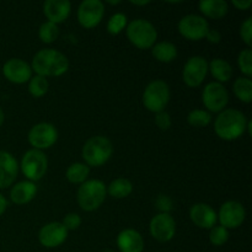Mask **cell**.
Segmentation results:
<instances>
[{
  "instance_id": "cell-1",
  "label": "cell",
  "mask_w": 252,
  "mask_h": 252,
  "mask_svg": "<svg viewBox=\"0 0 252 252\" xmlns=\"http://www.w3.org/2000/svg\"><path fill=\"white\" fill-rule=\"evenodd\" d=\"M31 68L36 75L43 78L61 76L68 71L69 61L62 52L53 48H46L34 54Z\"/></svg>"
},
{
  "instance_id": "cell-2",
  "label": "cell",
  "mask_w": 252,
  "mask_h": 252,
  "mask_svg": "<svg viewBox=\"0 0 252 252\" xmlns=\"http://www.w3.org/2000/svg\"><path fill=\"white\" fill-rule=\"evenodd\" d=\"M249 120L241 111L235 108L223 110L214 121V130L220 139L231 142L244 135Z\"/></svg>"
},
{
  "instance_id": "cell-3",
  "label": "cell",
  "mask_w": 252,
  "mask_h": 252,
  "mask_svg": "<svg viewBox=\"0 0 252 252\" xmlns=\"http://www.w3.org/2000/svg\"><path fill=\"white\" fill-rule=\"evenodd\" d=\"M113 153V145L108 138L103 135H95L89 138L84 144L81 155L89 167H98L110 160Z\"/></svg>"
},
{
  "instance_id": "cell-4",
  "label": "cell",
  "mask_w": 252,
  "mask_h": 252,
  "mask_svg": "<svg viewBox=\"0 0 252 252\" xmlns=\"http://www.w3.org/2000/svg\"><path fill=\"white\" fill-rule=\"evenodd\" d=\"M107 187L100 180H88L80 185L76 193L79 207L85 212H94L100 208L106 199Z\"/></svg>"
},
{
  "instance_id": "cell-5",
  "label": "cell",
  "mask_w": 252,
  "mask_h": 252,
  "mask_svg": "<svg viewBox=\"0 0 252 252\" xmlns=\"http://www.w3.org/2000/svg\"><path fill=\"white\" fill-rule=\"evenodd\" d=\"M126 33L134 47L139 49H149L158 39V31L154 25L144 19H137L127 24Z\"/></svg>"
},
{
  "instance_id": "cell-6",
  "label": "cell",
  "mask_w": 252,
  "mask_h": 252,
  "mask_svg": "<svg viewBox=\"0 0 252 252\" xmlns=\"http://www.w3.org/2000/svg\"><path fill=\"white\" fill-rule=\"evenodd\" d=\"M170 101V88L164 80L150 81L143 93V105L148 111L159 113L165 111Z\"/></svg>"
},
{
  "instance_id": "cell-7",
  "label": "cell",
  "mask_w": 252,
  "mask_h": 252,
  "mask_svg": "<svg viewBox=\"0 0 252 252\" xmlns=\"http://www.w3.org/2000/svg\"><path fill=\"white\" fill-rule=\"evenodd\" d=\"M48 169V159L41 150L31 149L26 152L21 160V171L31 182L39 181Z\"/></svg>"
},
{
  "instance_id": "cell-8",
  "label": "cell",
  "mask_w": 252,
  "mask_h": 252,
  "mask_svg": "<svg viewBox=\"0 0 252 252\" xmlns=\"http://www.w3.org/2000/svg\"><path fill=\"white\" fill-rule=\"evenodd\" d=\"M202 102L209 113H220L229 102L228 90L223 84L212 81L204 86Z\"/></svg>"
},
{
  "instance_id": "cell-9",
  "label": "cell",
  "mask_w": 252,
  "mask_h": 252,
  "mask_svg": "<svg viewBox=\"0 0 252 252\" xmlns=\"http://www.w3.org/2000/svg\"><path fill=\"white\" fill-rule=\"evenodd\" d=\"M58 140V130L52 123L41 122L34 125L29 132V143L36 150L53 147Z\"/></svg>"
},
{
  "instance_id": "cell-10",
  "label": "cell",
  "mask_w": 252,
  "mask_h": 252,
  "mask_svg": "<svg viewBox=\"0 0 252 252\" xmlns=\"http://www.w3.org/2000/svg\"><path fill=\"white\" fill-rule=\"evenodd\" d=\"M177 29L180 34L189 41H201L208 32L209 24L203 16L189 14L180 20Z\"/></svg>"
},
{
  "instance_id": "cell-11",
  "label": "cell",
  "mask_w": 252,
  "mask_h": 252,
  "mask_svg": "<svg viewBox=\"0 0 252 252\" xmlns=\"http://www.w3.org/2000/svg\"><path fill=\"white\" fill-rule=\"evenodd\" d=\"M208 73V62L204 57L193 56L187 59L182 70V79L189 88H198Z\"/></svg>"
},
{
  "instance_id": "cell-12",
  "label": "cell",
  "mask_w": 252,
  "mask_h": 252,
  "mask_svg": "<svg viewBox=\"0 0 252 252\" xmlns=\"http://www.w3.org/2000/svg\"><path fill=\"white\" fill-rule=\"evenodd\" d=\"M150 235L159 243H169L176 234V221L170 213H159L150 220Z\"/></svg>"
},
{
  "instance_id": "cell-13",
  "label": "cell",
  "mask_w": 252,
  "mask_h": 252,
  "mask_svg": "<svg viewBox=\"0 0 252 252\" xmlns=\"http://www.w3.org/2000/svg\"><path fill=\"white\" fill-rule=\"evenodd\" d=\"M105 15V5L101 0H84L78 7V21L84 29L97 26Z\"/></svg>"
},
{
  "instance_id": "cell-14",
  "label": "cell",
  "mask_w": 252,
  "mask_h": 252,
  "mask_svg": "<svg viewBox=\"0 0 252 252\" xmlns=\"http://www.w3.org/2000/svg\"><path fill=\"white\" fill-rule=\"evenodd\" d=\"M218 220L225 229H238L243 225L246 218L245 207L238 201H228L221 204L219 209Z\"/></svg>"
},
{
  "instance_id": "cell-15",
  "label": "cell",
  "mask_w": 252,
  "mask_h": 252,
  "mask_svg": "<svg viewBox=\"0 0 252 252\" xmlns=\"http://www.w3.org/2000/svg\"><path fill=\"white\" fill-rule=\"evenodd\" d=\"M68 238V230L59 221H52L41 228L38 233V240L42 246L47 249H54L61 246Z\"/></svg>"
},
{
  "instance_id": "cell-16",
  "label": "cell",
  "mask_w": 252,
  "mask_h": 252,
  "mask_svg": "<svg viewBox=\"0 0 252 252\" xmlns=\"http://www.w3.org/2000/svg\"><path fill=\"white\" fill-rule=\"evenodd\" d=\"M2 74L10 83L25 84L32 78V68L24 59L11 58L2 65Z\"/></svg>"
},
{
  "instance_id": "cell-17",
  "label": "cell",
  "mask_w": 252,
  "mask_h": 252,
  "mask_svg": "<svg viewBox=\"0 0 252 252\" xmlns=\"http://www.w3.org/2000/svg\"><path fill=\"white\" fill-rule=\"evenodd\" d=\"M189 219L196 226L211 230L218 221L217 212L207 203H196L189 209Z\"/></svg>"
},
{
  "instance_id": "cell-18",
  "label": "cell",
  "mask_w": 252,
  "mask_h": 252,
  "mask_svg": "<svg viewBox=\"0 0 252 252\" xmlns=\"http://www.w3.org/2000/svg\"><path fill=\"white\" fill-rule=\"evenodd\" d=\"M71 4L69 0H47L43 4V14L52 24H62L69 17Z\"/></svg>"
},
{
  "instance_id": "cell-19",
  "label": "cell",
  "mask_w": 252,
  "mask_h": 252,
  "mask_svg": "<svg viewBox=\"0 0 252 252\" xmlns=\"http://www.w3.org/2000/svg\"><path fill=\"white\" fill-rule=\"evenodd\" d=\"M19 172V164L14 155L0 150V189H6L14 184Z\"/></svg>"
},
{
  "instance_id": "cell-20",
  "label": "cell",
  "mask_w": 252,
  "mask_h": 252,
  "mask_svg": "<svg viewBox=\"0 0 252 252\" xmlns=\"http://www.w3.org/2000/svg\"><path fill=\"white\" fill-rule=\"evenodd\" d=\"M117 246L121 252H143L144 239L134 229H125L117 236Z\"/></svg>"
},
{
  "instance_id": "cell-21",
  "label": "cell",
  "mask_w": 252,
  "mask_h": 252,
  "mask_svg": "<svg viewBox=\"0 0 252 252\" xmlns=\"http://www.w3.org/2000/svg\"><path fill=\"white\" fill-rule=\"evenodd\" d=\"M37 194V187L34 182L25 180V181H20L15 185L10 191V199L12 203L15 204H26L30 203L32 199L36 197Z\"/></svg>"
},
{
  "instance_id": "cell-22",
  "label": "cell",
  "mask_w": 252,
  "mask_h": 252,
  "mask_svg": "<svg viewBox=\"0 0 252 252\" xmlns=\"http://www.w3.org/2000/svg\"><path fill=\"white\" fill-rule=\"evenodd\" d=\"M198 7L204 16L213 20L223 19L229 11V5L225 0H201Z\"/></svg>"
},
{
  "instance_id": "cell-23",
  "label": "cell",
  "mask_w": 252,
  "mask_h": 252,
  "mask_svg": "<svg viewBox=\"0 0 252 252\" xmlns=\"http://www.w3.org/2000/svg\"><path fill=\"white\" fill-rule=\"evenodd\" d=\"M208 70L212 76L217 80V83H228L233 76V66L230 63L221 58H214L211 63H208Z\"/></svg>"
},
{
  "instance_id": "cell-24",
  "label": "cell",
  "mask_w": 252,
  "mask_h": 252,
  "mask_svg": "<svg viewBox=\"0 0 252 252\" xmlns=\"http://www.w3.org/2000/svg\"><path fill=\"white\" fill-rule=\"evenodd\" d=\"M152 54L158 62L161 63H171L177 57V48L171 42H159L152 47Z\"/></svg>"
},
{
  "instance_id": "cell-25",
  "label": "cell",
  "mask_w": 252,
  "mask_h": 252,
  "mask_svg": "<svg viewBox=\"0 0 252 252\" xmlns=\"http://www.w3.org/2000/svg\"><path fill=\"white\" fill-rule=\"evenodd\" d=\"M133 192V185L132 182L128 179L125 177H118V179L113 180L110 184V186L107 187V193L111 197L117 199L126 198V197L129 196Z\"/></svg>"
},
{
  "instance_id": "cell-26",
  "label": "cell",
  "mask_w": 252,
  "mask_h": 252,
  "mask_svg": "<svg viewBox=\"0 0 252 252\" xmlns=\"http://www.w3.org/2000/svg\"><path fill=\"white\" fill-rule=\"evenodd\" d=\"M90 175V167L83 162H74L66 169L65 177L70 184H84L88 181V177Z\"/></svg>"
},
{
  "instance_id": "cell-27",
  "label": "cell",
  "mask_w": 252,
  "mask_h": 252,
  "mask_svg": "<svg viewBox=\"0 0 252 252\" xmlns=\"http://www.w3.org/2000/svg\"><path fill=\"white\" fill-rule=\"evenodd\" d=\"M234 94L236 97L244 103H250L252 101V81L250 78L241 76L238 78L233 86Z\"/></svg>"
},
{
  "instance_id": "cell-28",
  "label": "cell",
  "mask_w": 252,
  "mask_h": 252,
  "mask_svg": "<svg viewBox=\"0 0 252 252\" xmlns=\"http://www.w3.org/2000/svg\"><path fill=\"white\" fill-rule=\"evenodd\" d=\"M49 89V83L47 80V78L43 76L34 75L30 79L29 81V93L31 94L33 97L39 98L42 96L46 95L48 93Z\"/></svg>"
},
{
  "instance_id": "cell-29",
  "label": "cell",
  "mask_w": 252,
  "mask_h": 252,
  "mask_svg": "<svg viewBox=\"0 0 252 252\" xmlns=\"http://www.w3.org/2000/svg\"><path fill=\"white\" fill-rule=\"evenodd\" d=\"M189 126L196 128H204L211 125L212 115L207 110H193L187 116Z\"/></svg>"
},
{
  "instance_id": "cell-30",
  "label": "cell",
  "mask_w": 252,
  "mask_h": 252,
  "mask_svg": "<svg viewBox=\"0 0 252 252\" xmlns=\"http://www.w3.org/2000/svg\"><path fill=\"white\" fill-rule=\"evenodd\" d=\"M38 36L43 43H53L59 36V29L58 25L52 24V22L46 21L39 26L38 30Z\"/></svg>"
},
{
  "instance_id": "cell-31",
  "label": "cell",
  "mask_w": 252,
  "mask_h": 252,
  "mask_svg": "<svg viewBox=\"0 0 252 252\" xmlns=\"http://www.w3.org/2000/svg\"><path fill=\"white\" fill-rule=\"evenodd\" d=\"M126 27H127V16L122 12H117V14L112 15L107 22L108 33L113 34V36L120 34Z\"/></svg>"
},
{
  "instance_id": "cell-32",
  "label": "cell",
  "mask_w": 252,
  "mask_h": 252,
  "mask_svg": "<svg viewBox=\"0 0 252 252\" xmlns=\"http://www.w3.org/2000/svg\"><path fill=\"white\" fill-rule=\"evenodd\" d=\"M238 65L241 73L250 78L252 75V51L251 48H245L239 53L238 57Z\"/></svg>"
},
{
  "instance_id": "cell-33",
  "label": "cell",
  "mask_w": 252,
  "mask_h": 252,
  "mask_svg": "<svg viewBox=\"0 0 252 252\" xmlns=\"http://www.w3.org/2000/svg\"><path fill=\"white\" fill-rule=\"evenodd\" d=\"M229 239V230L221 225H216L209 230V243L214 246H223Z\"/></svg>"
},
{
  "instance_id": "cell-34",
  "label": "cell",
  "mask_w": 252,
  "mask_h": 252,
  "mask_svg": "<svg viewBox=\"0 0 252 252\" xmlns=\"http://www.w3.org/2000/svg\"><path fill=\"white\" fill-rule=\"evenodd\" d=\"M240 37L244 43L251 48L252 46V17H248L240 26Z\"/></svg>"
},
{
  "instance_id": "cell-35",
  "label": "cell",
  "mask_w": 252,
  "mask_h": 252,
  "mask_svg": "<svg viewBox=\"0 0 252 252\" xmlns=\"http://www.w3.org/2000/svg\"><path fill=\"white\" fill-rule=\"evenodd\" d=\"M62 224H63L64 228H65L68 231L76 230V229H79V226L81 225V218L79 214L69 213L64 217Z\"/></svg>"
},
{
  "instance_id": "cell-36",
  "label": "cell",
  "mask_w": 252,
  "mask_h": 252,
  "mask_svg": "<svg viewBox=\"0 0 252 252\" xmlns=\"http://www.w3.org/2000/svg\"><path fill=\"white\" fill-rule=\"evenodd\" d=\"M155 125H157V127L159 128L160 130H167L172 125L171 116H170L166 111L155 113Z\"/></svg>"
},
{
  "instance_id": "cell-37",
  "label": "cell",
  "mask_w": 252,
  "mask_h": 252,
  "mask_svg": "<svg viewBox=\"0 0 252 252\" xmlns=\"http://www.w3.org/2000/svg\"><path fill=\"white\" fill-rule=\"evenodd\" d=\"M157 207L160 211V213H169L172 208L171 199L167 196H160L157 201Z\"/></svg>"
},
{
  "instance_id": "cell-38",
  "label": "cell",
  "mask_w": 252,
  "mask_h": 252,
  "mask_svg": "<svg viewBox=\"0 0 252 252\" xmlns=\"http://www.w3.org/2000/svg\"><path fill=\"white\" fill-rule=\"evenodd\" d=\"M204 38H206L209 43L218 44V43H220V41H221V33L218 31V30L209 29Z\"/></svg>"
},
{
  "instance_id": "cell-39",
  "label": "cell",
  "mask_w": 252,
  "mask_h": 252,
  "mask_svg": "<svg viewBox=\"0 0 252 252\" xmlns=\"http://www.w3.org/2000/svg\"><path fill=\"white\" fill-rule=\"evenodd\" d=\"M231 2L239 10H248L252 5V0H233Z\"/></svg>"
},
{
  "instance_id": "cell-40",
  "label": "cell",
  "mask_w": 252,
  "mask_h": 252,
  "mask_svg": "<svg viewBox=\"0 0 252 252\" xmlns=\"http://www.w3.org/2000/svg\"><path fill=\"white\" fill-rule=\"evenodd\" d=\"M6 208H7V201L5 199V197L0 193V216H2V214L5 213Z\"/></svg>"
},
{
  "instance_id": "cell-41",
  "label": "cell",
  "mask_w": 252,
  "mask_h": 252,
  "mask_svg": "<svg viewBox=\"0 0 252 252\" xmlns=\"http://www.w3.org/2000/svg\"><path fill=\"white\" fill-rule=\"evenodd\" d=\"M130 4L137 5V6H145V5L150 4L149 0H145V1H130Z\"/></svg>"
},
{
  "instance_id": "cell-42",
  "label": "cell",
  "mask_w": 252,
  "mask_h": 252,
  "mask_svg": "<svg viewBox=\"0 0 252 252\" xmlns=\"http://www.w3.org/2000/svg\"><path fill=\"white\" fill-rule=\"evenodd\" d=\"M5 121V115H4V111L0 108V126H2V123H4Z\"/></svg>"
},
{
  "instance_id": "cell-43",
  "label": "cell",
  "mask_w": 252,
  "mask_h": 252,
  "mask_svg": "<svg viewBox=\"0 0 252 252\" xmlns=\"http://www.w3.org/2000/svg\"><path fill=\"white\" fill-rule=\"evenodd\" d=\"M108 4H111V5H118V4H121V1H108Z\"/></svg>"
}]
</instances>
